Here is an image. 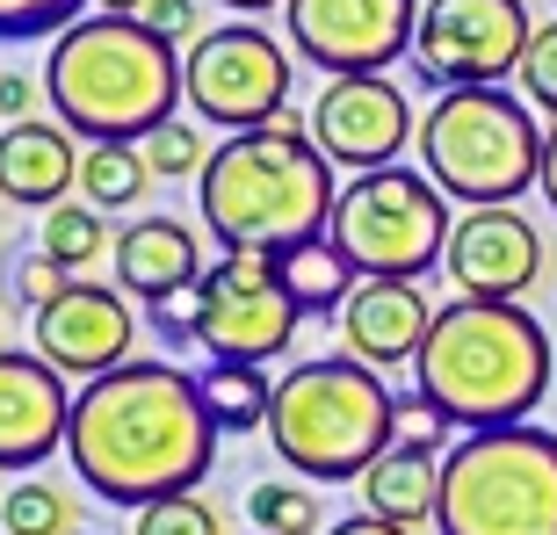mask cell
I'll return each instance as SVG.
<instances>
[{
  "mask_svg": "<svg viewBox=\"0 0 557 535\" xmlns=\"http://www.w3.org/2000/svg\"><path fill=\"white\" fill-rule=\"evenodd\" d=\"M65 463L109 507H152V499L196 493L218 463V420L203 384L174 362H124L73 391Z\"/></svg>",
  "mask_w": 557,
  "mask_h": 535,
  "instance_id": "obj_1",
  "label": "cell"
},
{
  "mask_svg": "<svg viewBox=\"0 0 557 535\" xmlns=\"http://www.w3.org/2000/svg\"><path fill=\"white\" fill-rule=\"evenodd\" d=\"M557 376L550 333L529 304H493V297H449L434 311V333L413 362V391L428 398L449 427H521L543 406Z\"/></svg>",
  "mask_w": 557,
  "mask_h": 535,
  "instance_id": "obj_2",
  "label": "cell"
},
{
  "mask_svg": "<svg viewBox=\"0 0 557 535\" xmlns=\"http://www.w3.org/2000/svg\"><path fill=\"white\" fill-rule=\"evenodd\" d=\"M182 43L145 29L138 15H81L65 37H51L44 95L51 116L81 145H145L182 109Z\"/></svg>",
  "mask_w": 557,
  "mask_h": 535,
  "instance_id": "obj_3",
  "label": "cell"
},
{
  "mask_svg": "<svg viewBox=\"0 0 557 535\" xmlns=\"http://www.w3.org/2000/svg\"><path fill=\"white\" fill-rule=\"evenodd\" d=\"M333 160L311 145V124L275 116L261 130H239L210 152L196 174L203 225L225 253H283L297 239L333 225Z\"/></svg>",
  "mask_w": 557,
  "mask_h": 535,
  "instance_id": "obj_4",
  "label": "cell"
},
{
  "mask_svg": "<svg viewBox=\"0 0 557 535\" xmlns=\"http://www.w3.org/2000/svg\"><path fill=\"white\" fill-rule=\"evenodd\" d=\"M392 406L384 376L355 354H319L275 384V412H269V441L297 477L311 485H341L362 477L376 456L392 449Z\"/></svg>",
  "mask_w": 557,
  "mask_h": 535,
  "instance_id": "obj_5",
  "label": "cell"
},
{
  "mask_svg": "<svg viewBox=\"0 0 557 535\" xmlns=\"http://www.w3.org/2000/svg\"><path fill=\"white\" fill-rule=\"evenodd\" d=\"M420 174L449 203H521L543 182V124L515 87H449L420 116Z\"/></svg>",
  "mask_w": 557,
  "mask_h": 535,
  "instance_id": "obj_6",
  "label": "cell"
},
{
  "mask_svg": "<svg viewBox=\"0 0 557 535\" xmlns=\"http://www.w3.org/2000/svg\"><path fill=\"white\" fill-rule=\"evenodd\" d=\"M442 535H557V434L521 427L463 434L442 456Z\"/></svg>",
  "mask_w": 557,
  "mask_h": 535,
  "instance_id": "obj_7",
  "label": "cell"
},
{
  "mask_svg": "<svg viewBox=\"0 0 557 535\" xmlns=\"http://www.w3.org/2000/svg\"><path fill=\"white\" fill-rule=\"evenodd\" d=\"M449 232H456L449 196H442L428 174L376 166V174H355V182L333 196L326 239L348 253L355 275H398V283H420L428 268H442Z\"/></svg>",
  "mask_w": 557,
  "mask_h": 535,
  "instance_id": "obj_8",
  "label": "cell"
},
{
  "mask_svg": "<svg viewBox=\"0 0 557 535\" xmlns=\"http://www.w3.org/2000/svg\"><path fill=\"white\" fill-rule=\"evenodd\" d=\"M289 73H297V51H283V37H269L261 22H225V29H203L188 43L182 102L188 116L239 138V130L289 116Z\"/></svg>",
  "mask_w": 557,
  "mask_h": 535,
  "instance_id": "obj_9",
  "label": "cell"
},
{
  "mask_svg": "<svg viewBox=\"0 0 557 535\" xmlns=\"http://www.w3.org/2000/svg\"><path fill=\"white\" fill-rule=\"evenodd\" d=\"M529 0H420L413 73L449 95V87H507L529 59Z\"/></svg>",
  "mask_w": 557,
  "mask_h": 535,
  "instance_id": "obj_10",
  "label": "cell"
},
{
  "mask_svg": "<svg viewBox=\"0 0 557 535\" xmlns=\"http://www.w3.org/2000/svg\"><path fill=\"white\" fill-rule=\"evenodd\" d=\"M297 297L283 289L275 253H225L203 268V340L210 362H275L297 333Z\"/></svg>",
  "mask_w": 557,
  "mask_h": 535,
  "instance_id": "obj_11",
  "label": "cell"
},
{
  "mask_svg": "<svg viewBox=\"0 0 557 535\" xmlns=\"http://www.w3.org/2000/svg\"><path fill=\"white\" fill-rule=\"evenodd\" d=\"M283 29L305 65H319L326 80H355L413 59L420 0H289Z\"/></svg>",
  "mask_w": 557,
  "mask_h": 535,
  "instance_id": "obj_12",
  "label": "cell"
},
{
  "mask_svg": "<svg viewBox=\"0 0 557 535\" xmlns=\"http://www.w3.org/2000/svg\"><path fill=\"white\" fill-rule=\"evenodd\" d=\"M311 145L326 152L341 174H376L398 166L406 145H420V116L406 102V87L384 73H355V80H326V95L311 102Z\"/></svg>",
  "mask_w": 557,
  "mask_h": 535,
  "instance_id": "obj_13",
  "label": "cell"
},
{
  "mask_svg": "<svg viewBox=\"0 0 557 535\" xmlns=\"http://www.w3.org/2000/svg\"><path fill=\"white\" fill-rule=\"evenodd\" d=\"M550 247L543 232L521 217V203H493V210H463L442 253V275L456 283V297H493V304H521L543 283Z\"/></svg>",
  "mask_w": 557,
  "mask_h": 535,
  "instance_id": "obj_14",
  "label": "cell"
},
{
  "mask_svg": "<svg viewBox=\"0 0 557 535\" xmlns=\"http://www.w3.org/2000/svg\"><path fill=\"white\" fill-rule=\"evenodd\" d=\"M131 340H138L131 297L109 289V283H73L65 297H51V304L37 311V333H29V348H37L59 376H81V384L124 370Z\"/></svg>",
  "mask_w": 557,
  "mask_h": 535,
  "instance_id": "obj_15",
  "label": "cell"
},
{
  "mask_svg": "<svg viewBox=\"0 0 557 535\" xmlns=\"http://www.w3.org/2000/svg\"><path fill=\"white\" fill-rule=\"evenodd\" d=\"M73 391L37 348H0V471H37L65 449Z\"/></svg>",
  "mask_w": 557,
  "mask_h": 535,
  "instance_id": "obj_16",
  "label": "cell"
},
{
  "mask_svg": "<svg viewBox=\"0 0 557 535\" xmlns=\"http://www.w3.org/2000/svg\"><path fill=\"white\" fill-rule=\"evenodd\" d=\"M434 311L428 289L420 283H398V275H362L341 311V340H348L355 362H370V370H398V362H420L434 333Z\"/></svg>",
  "mask_w": 557,
  "mask_h": 535,
  "instance_id": "obj_17",
  "label": "cell"
},
{
  "mask_svg": "<svg viewBox=\"0 0 557 535\" xmlns=\"http://www.w3.org/2000/svg\"><path fill=\"white\" fill-rule=\"evenodd\" d=\"M81 138L59 116H22L0 130V203L22 210H59L81 188Z\"/></svg>",
  "mask_w": 557,
  "mask_h": 535,
  "instance_id": "obj_18",
  "label": "cell"
},
{
  "mask_svg": "<svg viewBox=\"0 0 557 535\" xmlns=\"http://www.w3.org/2000/svg\"><path fill=\"white\" fill-rule=\"evenodd\" d=\"M188 283H203V247H196V232H188L182 217L152 210V217L116 232V289H124V297L160 304V297H174V289H188Z\"/></svg>",
  "mask_w": 557,
  "mask_h": 535,
  "instance_id": "obj_19",
  "label": "cell"
},
{
  "mask_svg": "<svg viewBox=\"0 0 557 535\" xmlns=\"http://www.w3.org/2000/svg\"><path fill=\"white\" fill-rule=\"evenodd\" d=\"M362 507L376 521H398V528H420L442 507V456L428 449H384L362 471Z\"/></svg>",
  "mask_w": 557,
  "mask_h": 535,
  "instance_id": "obj_20",
  "label": "cell"
},
{
  "mask_svg": "<svg viewBox=\"0 0 557 535\" xmlns=\"http://www.w3.org/2000/svg\"><path fill=\"white\" fill-rule=\"evenodd\" d=\"M275 268H283V289L297 297V311H305V319H333V326H341V311H348L355 283H362V275L348 268V253L333 247L326 232H311V239L283 247Z\"/></svg>",
  "mask_w": 557,
  "mask_h": 535,
  "instance_id": "obj_21",
  "label": "cell"
},
{
  "mask_svg": "<svg viewBox=\"0 0 557 535\" xmlns=\"http://www.w3.org/2000/svg\"><path fill=\"white\" fill-rule=\"evenodd\" d=\"M196 384H203V406H210V420H218V434L269 427V412H275L269 362H210V370H196Z\"/></svg>",
  "mask_w": 557,
  "mask_h": 535,
  "instance_id": "obj_22",
  "label": "cell"
},
{
  "mask_svg": "<svg viewBox=\"0 0 557 535\" xmlns=\"http://www.w3.org/2000/svg\"><path fill=\"white\" fill-rule=\"evenodd\" d=\"M247 521L253 535H326V507L311 477H261L247 493Z\"/></svg>",
  "mask_w": 557,
  "mask_h": 535,
  "instance_id": "obj_23",
  "label": "cell"
},
{
  "mask_svg": "<svg viewBox=\"0 0 557 535\" xmlns=\"http://www.w3.org/2000/svg\"><path fill=\"white\" fill-rule=\"evenodd\" d=\"M0 535H81V507L51 477H15V493L0 499Z\"/></svg>",
  "mask_w": 557,
  "mask_h": 535,
  "instance_id": "obj_24",
  "label": "cell"
},
{
  "mask_svg": "<svg viewBox=\"0 0 557 535\" xmlns=\"http://www.w3.org/2000/svg\"><path fill=\"white\" fill-rule=\"evenodd\" d=\"M152 188V166H145L138 145H87L81 160V196L95 210H131Z\"/></svg>",
  "mask_w": 557,
  "mask_h": 535,
  "instance_id": "obj_25",
  "label": "cell"
},
{
  "mask_svg": "<svg viewBox=\"0 0 557 535\" xmlns=\"http://www.w3.org/2000/svg\"><path fill=\"white\" fill-rule=\"evenodd\" d=\"M44 253L73 275V268H87L95 253H109V210L95 203H59L44 210Z\"/></svg>",
  "mask_w": 557,
  "mask_h": 535,
  "instance_id": "obj_26",
  "label": "cell"
},
{
  "mask_svg": "<svg viewBox=\"0 0 557 535\" xmlns=\"http://www.w3.org/2000/svg\"><path fill=\"white\" fill-rule=\"evenodd\" d=\"M81 15H95V0H0V43L65 37Z\"/></svg>",
  "mask_w": 557,
  "mask_h": 535,
  "instance_id": "obj_27",
  "label": "cell"
},
{
  "mask_svg": "<svg viewBox=\"0 0 557 535\" xmlns=\"http://www.w3.org/2000/svg\"><path fill=\"white\" fill-rule=\"evenodd\" d=\"M131 535H225V514H218L203 493H174V499H152V507H138Z\"/></svg>",
  "mask_w": 557,
  "mask_h": 535,
  "instance_id": "obj_28",
  "label": "cell"
},
{
  "mask_svg": "<svg viewBox=\"0 0 557 535\" xmlns=\"http://www.w3.org/2000/svg\"><path fill=\"white\" fill-rule=\"evenodd\" d=\"M138 152H145V166H152V182H182V174H203V166H210V152H203V138H196V124H188V116L160 124L152 138L138 145Z\"/></svg>",
  "mask_w": 557,
  "mask_h": 535,
  "instance_id": "obj_29",
  "label": "cell"
},
{
  "mask_svg": "<svg viewBox=\"0 0 557 535\" xmlns=\"http://www.w3.org/2000/svg\"><path fill=\"white\" fill-rule=\"evenodd\" d=\"M521 102L543 109L557 124V22H536V37H529V59H521Z\"/></svg>",
  "mask_w": 557,
  "mask_h": 535,
  "instance_id": "obj_30",
  "label": "cell"
},
{
  "mask_svg": "<svg viewBox=\"0 0 557 535\" xmlns=\"http://www.w3.org/2000/svg\"><path fill=\"white\" fill-rule=\"evenodd\" d=\"M449 420H442V412L428 406V398H398L392 406V449H428V456H449Z\"/></svg>",
  "mask_w": 557,
  "mask_h": 535,
  "instance_id": "obj_31",
  "label": "cell"
},
{
  "mask_svg": "<svg viewBox=\"0 0 557 535\" xmlns=\"http://www.w3.org/2000/svg\"><path fill=\"white\" fill-rule=\"evenodd\" d=\"M152 333H160L166 348L203 340V283H188V289H174V297H160V304H152Z\"/></svg>",
  "mask_w": 557,
  "mask_h": 535,
  "instance_id": "obj_32",
  "label": "cell"
},
{
  "mask_svg": "<svg viewBox=\"0 0 557 535\" xmlns=\"http://www.w3.org/2000/svg\"><path fill=\"white\" fill-rule=\"evenodd\" d=\"M15 289H22V304H51V297H65V289H73V283H65V268L59 261H51V253H22V261H15Z\"/></svg>",
  "mask_w": 557,
  "mask_h": 535,
  "instance_id": "obj_33",
  "label": "cell"
},
{
  "mask_svg": "<svg viewBox=\"0 0 557 535\" xmlns=\"http://www.w3.org/2000/svg\"><path fill=\"white\" fill-rule=\"evenodd\" d=\"M138 22H145V29H160L166 43H182V51L203 37V8H196V0H145Z\"/></svg>",
  "mask_w": 557,
  "mask_h": 535,
  "instance_id": "obj_34",
  "label": "cell"
},
{
  "mask_svg": "<svg viewBox=\"0 0 557 535\" xmlns=\"http://www.w3.org/2000/svg\"><path fill=\"white\" fill-rule=\"evenodd\" d=\"M29 102H37V87L22 80V73H0V124H22Z\"/></svg>",
  "mask_w": 557,
  "mask_h": 535,
  "instance_id": "obj_35",
  "label": "cell"
},
{
  "mask_svg": "<svg viewBox=\"0 0 557 535\" xmlns=\"http://www.w3.org/2000/svg\"><path fill=\"white\" fill-rule=\"evenodd\" d=\"M326 535H413V528H398V521H376L370 507H362V514H348V521H333Z\"/></svg>",
  "mask_w": 557,
  "mask_h": 535,
  "instance_id": "obj_36",
  "label": "cell"
},
{
  "mask_svg": "<svg viewBox=\"0 0 557 535\" xmlns=\"http://www.w3.org/2000/svg\"><path fill=\"white\" fill-rule=\"evenodd\" d=\"M543 203H550V217H557V124L550 130H543Z\"/></svg>",
  "mask_w": 557,
  "mask_h": 535,
  "instance_id": "obj_37",
  "label": "cell"
},
{
  "mask_svg": "<svg viewBox=\"0 0 557 535\" xmlns=\"http://www.w3.org/2000/svg\"><path fill=\"white\" fill-rule=\"evenodd\" d=\"M232 15H269V8H289V0H225Z\"/></svg>",
  "mask_w": 557,
  "mask_h": 535,
  "instance_id": "obj_38",
  "label": "cell"
},
{
  "mask_svg": "<svg viewBox=\"0 0 557 535\" xmlns=\"http://www.w3.org/2000/svg\"><path fill=\"white\" fill-rule=\"evenodd\" d=\"M102 15H145V0H95Z\"/></svg>",
  "mask_w": 557,
  "mask_h": 535,
  "instance_id": "obj_39",
  "label": "cell"
}]
</instances>
